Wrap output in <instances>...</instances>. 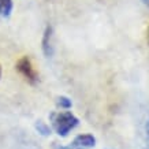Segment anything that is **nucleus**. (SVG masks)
<instances>
[{
    "instance_id": "1",
    "label": "nucleus",
    "mask_w": 149,
    "mask_h": 149,
    "mask_svg": "<svg viewBox=\"0 0 149 149\" xmlns=\"http://www.w3.org/2000/svg\"><path fill=\"white\" fill-rule=\"evenodd\" d=\"M49 119L52 123V129L60 137H67L68 133L79 125V119L71 111L52 112L49 115Z\"/></svg>"
},
{
    "instance_id": "2",
    "label": "nucleus",
    "mask_w": 149,
    "mask_h": 149,
    "mask_svg": "<svg viewBox=\"0 0 149 149\" xmlns=\"http://www.w3.org/2000/svg\"><path fill=\"white\" fill-rule=\"evenodd\" d=\"M17 70H18L19 74H22L23 78L26 79L29 84H32V85H36L37 82H38V72L36 71V68L33 67V63L30 58H27V56H23L17 62Z\"/></svg>"
},
{
    "instance_id": "3",
    "label": "nucleus",
    "mask_w": 149,
    "mask_h": 149,
    "mask_svg": "<svg viewBox=\"0 0 149 149\" xmlns=\"http://www.w3.org/2000/svg\"><path fill=\"white\" fill-rule=\"evenodd\" d=\"M95 145H96V138L92 134H79L68 145H58L56 142H54L52 148L54 149H91Z\"/></svg>"
},
{
    "instance_id": "4",
    "label": "nucleus",
    "mask_w": 149,
    "mask_h": 149,
    "mask_svg": "<svg viewBox=\"0 0 149 149\" xmlns=\"http://www.w3.org/2000/svg\"><path fill=\"white\" fill-rule=\"evenodd\" d=\"M52 34H54V29L51 25L45 27V32L42 34V52L45 55L47 58H51L54 55V45H52Z\"/></svg>"
},
{
    "instance_id": "5",
    "label": "nucleus",
    "mask_w": 149,
    "mask_h": 149,
    "mask_svg": "<svg viewBox=\"0 0 149 149\" xmlns=\"http://www.w3.org/2000/svg\"><path fill=\"white\" fill-rule=\"evenodd\" d=\"M13 0H0V18H8L13 13Z\"/></svg>"
},
{
    "instance_id": "6",
    "label": "nucleus",
    "mask_w": 149,
    "mask_h": 149,
    "mask_svg": "<svg viewBox=\"0 0 149 149\" xmlns=\"http://www.w3.org/2000/svg\"><path fill=\"white\" fill-rule=\"evenodd\" d=\"M36 130L38 131V133H40L41 136H44V137H48L51 134V127L48 126V125H47V123H44L42 122V120H37L36 122Z\"/></svg>"
},
{
    "instance_id": "7",
    "label": "nucleus",
    "mask_w": 149,
    "mask_h": 149,
    "mask_svg": "<svg viewBox=\"0 0 149 149\" xmlns=\"http://www.w3.org/2000/svg\"><path fill=\"white\" fill-rule=\"evenodd\" d=\"M56 105L63 109H70L72 105V101L68 97H66V96H59L56 99Z\"/></svg>"
},
{
    "instance_id": "8",
    "label": "nucleus",
    "mask_w": 149,
    "mask_h": 149,
    "mask_svg": "<svg viewBox=\"0 0 149 149\" xmlns=\"http://www.w3.org/2000/svg\"><path fill=\"white\" fill-rule=\"evenodd\" d=\"M142 3H144L146 7H149V0H142Z\"/></svg>"
},
{
    "instance_id": "9",
    "label": "nucleus",
    "mask_w": 149,
    "mask_h": 149,
    "mask_svg": "<svg viewBox=\"0 0 149 149\" xmlns=\"http://www.w3.org/2000/svg\"><path fill=\"white\" fill-rule=\"evenodd\" d=\"M0 77H1V66H0Z\"/></svg>"
},
{
    "instance_id": "10",
    "label": "nucleus",
    "mask_w": 149,
    "mask_h": 149,
    "mask_svg": "<svg viewBox=\"0 0 149 149\" xmlns=\"http://www.w3.org/2000/svg\"><path fill=\"white\" fill-rule=\"evenodd\" d=\"M148 38H149V27H148Z\"/></svg>"
}]
</instances>
